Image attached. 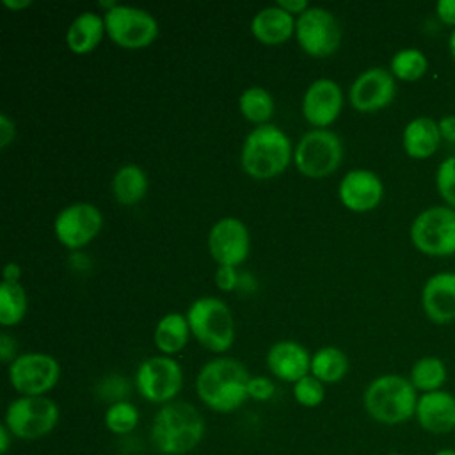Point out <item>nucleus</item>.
<instances>
[{"label": "nucleus", "mask_w": 455, "mask_h": 455, "mask_svg": "<svg viewBox=\"0 0 455 455\" xmlns=\"http://www.w3.org/2000/svg\"><path fill=\"white\" fill-rule=\"evenodd\" d=\"M14 139V123L7 114H0V148H7Z\"/></svg>", "instance_id": "obj_38"}, {"label": "nucleus", "mask_w": 455, "mask_h": 455, "mask_svg": "<svg viewBox=\"0 0 455 455\" xmlns=\"http://www.w3.org/2000/svg\"><path fill=\"white\" fill-rule=\"evenodd\" d=\"M441 140L439 124L430 117H416L409 121L402 135L405 153L416 160L430 158L439 149Z\"/></svg>", "instance_id": "obj_22"}, {"label": "nucleus", "mask_w": 455, "mask_h": 455, "mask_svg": "<svg viewBox=\"0 0 455 455\" xmlns=\"http://www.w3.org/2000/svg\"><path fill=\"white\" fill-rule=\"evenodd\" d=\"M439 124V132H441V137L448 142H455V116L453 114H448L444 117H441L437 121Z\"/></svg>", "instance_id": "obj_39"}, {"label": "nucleus", "mask_w": 455, "mask_h": 455, "mask_svg": "<svg viewBox=\"0 0 455 455\" xmlns=\"http://www.w3.org/2000/svg\"><path fill=\"white\" fill-rule=\"evenodd\" d=\"M421 306L434 323L455 320V272H439L428 277L421 290Z\"/></svg>", "instance_id": "obj_19"}, {"label": "nucleus", "mask_w": 455, "mask_h": 455, "mask_svg": "<svg viewBox=\"0 0 455 455\" xmlns=\"http://www.w3.org/2000/svg\"><path fill=\"white\" fill-rule=\"evenodd\" d=\"M204 430V419L192 403L169 402L153 418L151 443L162 455H187L199 446Z\"/></svg>", "instance_id": "obj_1"}, {"label": "nucleus", "mask_w": 455, "mask_h": 455, "mask_svg": "<svg viewBox=\"0 0 455 455\" xmlns=\"http://www.w3.org/2000/svg\"><path fill=\"white\" fill-rule=\"evenodd\" d=\"M396 92L395 76L384 68L363 71L350 85V105L359 112H375L387 107Z\"/></svg>", "instance_id": "obj_15"}, {"label": "nucleus", "mask_w": 455, "mask_h": 455, "mask_svg": "<svg viewBox=\"0 0 455 455\" xmlns=\"http://www.w3.org/2000/svg\"><path fill=\"white\" fill-rule=\"evenodd\" d=\"M103 226L101 212L91 203H75L59 212L53 222L57 240L68 249H80L96 238Z\"/></svg>", "instance_id": "obj_13"}, {"label": "nucleus", "mask_w": 455, "mask_h": 455, "mask_svg": "<svg viewBox=\"0 0 455 455\" xmlns=\"http://www.w3.org/2000/svg\"><path fill=\"white\" fill-rule=\"evenodd\" d=\"M103 421L108 432L116 435H126L139 425V409L126 400L110 403L105 411Z\"/></svg>", "instance_id": "obj_31"}, {"label": "nucleus", "mask_w": 455, "mask_h": 455, "mask_svg": "<svg viewBox=\"0 0 455 455\" xmlns=\"http://www.w3.org/2000/svg\"><path fill=\"white\" fill-rule=\"evenodd\" d=\"M293 398L304 407H318L325 398V384L309 373L293 384Z\"/></svg>", "instance_id": "obj_32"}, {"label": "nucleus", "mask_w": 455, "mask_h": 455, "mask_svg": "<svg viewBox=\"0 0 455 455\" xmlns=\"http://www.w3.org/2000/svg\"><path fill=\"white\" fill-rule=\"evenodd\" d=\"M27 313V293L20 283L2 281L0 284V323L9 327L23 320Z\"/></svg>", "instance_id": "obj_28"}, {"label": "nucleus", "mask_w": 455, "mask_h": 455, "mask_svg": "<svg viewBox=\"0 0 455 455\" xmlns=\"http://www.w3.org/2000/svg\"><path fill=\"white\" fill-rule=\"evenodd\" d=\"M435 14L441 23L455 28V0H439L435 5Z\"/></svg>", "instance_id": "obj_36"}, {"label": "nucleus", "mask_w": 455, "mask_h": 455, "mask_svg": "<svg viewBox=\"0 0 455 455\" xmlns=\"http://www.w3.org/2000/svg\"><path fill=\"white\" fill-rule=\"evenodd\" d=\"M98 5H100V7H105L107 11H110V9H114L116 5H119V4H116L114 0H100Z\"/></svg>", "instance_id": "obj_45"}, {"label": "nucleus", "mask_w": 455, "mask_h": 455, "mask_svg": "<svg viewBox=\"0 0 455 455\" xmlns=\"http://www.w3.org/2000/svg\"><path fill=\"white\" fill-rule=\"evenodd\" d=\"M343 107L341 87L331 78L315 80L304 92L302 114L304 117L318 128L332 124Z\"/></svg>", "instance_id": "obj_16"}, {"label": "nucleus", "mask_w": 455, "mask_h": 455, "mask_svg": "<svg viewBox=\"0 0 455 455\" xmlns=\"http://www.w3.org/2000/svg\"><path fill=\"white\" fill-rule=\"evenodd\" d=\"M20 274H21V270H20V265L18 263H7L5 267H4V281H9V283H18V279H20Z\"/></svg>", "instance_id": "obj_41"}, {"label": "nucleus", "mask_w": 455, "mask_h": 455, "mask_svg": "<svg viewBox=\"0 0 455 455\" xmlns=\"http://www.w3.org/2000/svg\"><path fill=\"white\" fill-rule=\"evenodd\" d=\"M291 158L288 135L268 123L254 128L245 137L240 155L243 171L256 180H268L281 174Z\"/></svg>", "instance_id": "obj_4"}, {"label": "nucleus", "mask_w": 455, "mask_h": 455, "mask_svg": "<svg viewBox=\"0 0 455 455\" xmlns=\"http://www.w3.org/2000/svg\"><path fill=\"white\" fill-rule=\"evenodd\" d=\"M188 334H190V327H188L187 316H183L181 313H167L156 323L155 345L162 354L171 355L185 348L188 341Z\"/></svg>", "instance_id": "obj_24"}, {"label": "nucleus", "mask_w": 455, "mask_h": 455, "mask_svg": "<svg viewBox=\"0 0 455 455\" xmlns=\"http://www.w3.org/2000/svg\"><path fill=\"white\" fill-rule=\"evenodd\" d=\"M348 371V359L345 352L336 347H323L311 355V375L323 384L341 380Z\"/></svg>", "instance_id": "obj_26"}, {"label": "nucleus", "mask_w": 455, "mask_h": 455, "mask_svg": "<svg viewBox=\"0 0 455 455\" xmlns=\"http://www.w3.org/2000/svg\"><path fill=\"white\" fill-rule=\"evenodd\" d=\"M435 187L446 206L455 210V155L444 158L437 165Z\"/></svg>", "instance_id": "obj_33"}, {"label": "nucleus", "mask_w": 455, "mask_h": 455, "mask_svg": "<svg viewBox=\"0 0 455 455\" xmlns=\"http://www.w3.org/2000/svg\"><path fill=\"white\" fill-rule=\"evenodd\" d=\"M252 36L268 46L281 44L295 32V20L290 12L281 9L277 4L261 9L251 21Z\"/></svg>", "instance_id": "obj_21"}, {"label": "nucleus", "mask_w": 455, "mask_h": 455, "mask_svg": "<svg viewBox=\"0 0 455 455\" xmlns=\"http://www.w3.org/2000/svg\"><path fill=\"white\" fill-rule=\"evenodd\" d=\"M338 196L345 208L363 213L373 210L380 203L384 185L375 172L368 169H354L343 176Z\"/></svg>", "instance_id": "obj_17"}, {"label": "nucleus", "mask_w": 455, "mask_h": 455, "mask_svg": "<svg viewBox=\"0 0 455 455\" xmlns=\"http://www.w3.org/2000/svg\"><path fill=\"white\" fill-rule=\"evenodd\" d=\"M411 242L427 256H453L455 210L446 204H435L419 212L411 224Z\"/></svg>", "instance_id": "obj_6"}, {"label": "nucleus", "mask_w": 455, "mask_h": 455, "mask_svg": "<svg viewBox=\"0 0 455 455\" xmlns=\"http://www.w3.org/2000/svg\"><path fill=\"white\" fill-rule=\"evenodd\" d=\"M418 391L409 379L395 373L373 379L364 393L363 405L371 419L382 425H402L414 418Z\"/></svg>", "instance_id": "obj_3"}, {"label": "nucleus", "mask_w": 455, "mask_h": 455, "mask_svg": "<svg viewBox=\"0 0 455 455\" xmlns=\"http://www.w3.org/2000/svg\"><path fill=\"white\" fill-rule=\"evenodd\" d=\"M2 4L9 9H14V11H20V9H25V7L32 5L30 0H2Z\"/></svg>", "instance_id": "obj_43"}, {"label": "nucleus", "mask_w": 455, "mask_h": 455, "mask_svg": "<svg viewBox=\"0 0 455 455\" xmlns=\"http://www.w3.org/2000/svg\"><path fill=\"white\" fill-rule=\"evenodd\" d=\"M11 437L12 434L9 432V428L5 425L0 427V453L5 455L9 451V446H11Z\"/></svg>", "instance_id": "obj_42"}, {"label": "nucleus", "mask_w": 455, "mask_h": 455, "mask_svg": "<svg viewBox=\"0 0 455 455\" xmlns=\"http://www.w3.org/2000/svg\"><path fill=\"white\" fill-rule=\"evenodd\" d=\"M187 320L196 339L212 352H226L235 339V322L228 304L217 297L196 299Z\"/></svg>", "instance_id": "obj_5"}, {"label": "nucleus", "mask_w": 455, "mask_h": 455, "mask_svg": "<svg viewBox=\"0 0 455 455\" xmlns=\"http://www.w3.org/2000/svg\"><path fill=\"white\" fill-rule=\"evenodd\" d=\"M428 69V60L425 53L418 48H403L391 57L389 71L393 76L403 82L419 80Z\"/></svg>", "instance_id": "obj_29"}, {"label": "nucleus", "mask_w": 455, "mask_h": 455, "mask_svg": "<svg viewBox=\"0 0 455 455\" xmlns=\"http://www.w3.org/2000/svg\"><path fill=\"white\" fill-rule=\"evenodd\" d=\"M434 455H455V448H441Z\"/></svg>", "instance_id": "obj_46"}, {"label": "nucleus", "mask_w": 455, "mask_h": 455, "mask_svg": "<svg viewBox=\"0 0 455 455\" xmlns=\"http://www.w3.org/2000/svg\"><path fill=\"white\" fill-rule=\"evenodd\" d=\"M112 192L121 204H137L144 199L148 192L146 172L135 164H126L119 167L112 180Z\"/></svg>", "instance_id": "obj_25"}, {"label": "nucleus", "mask_w": 455, "mask_h": 455, "mask_svg": "<svg viewBox=\"0 0 455 455\" xmlns=\"http://www.w3.org/2000/svg\"><path fill=\"white\" fill-rule=\"evenodd\" d=\"M418 425L434 435H444L455 430V396L444 389L423 393L418 398Z\"/></svg>", "instance_id": "obj_18"}, {"label": "nucleus", "mask_w": 455, "mask_h": 455, "mask_svg": "<svg viewBox=\"0 0 455 455\" xmlns=\"http://www.w3.org/2000/svg\"><path fill=\"white\" fill-rule=\"evenodd\" d=\"M343 160V146L339 137L325 128H316L302 135L293 162L304 176L323 178L332 174Z\"/></svg>", "instance_id": "obj_8"}, {"label": "nucleus", "mask_w": 455, "mask_h": 455, "mask_svg": "<svg viewBox=\"0 0 455 455\" xmlns=\"http://www.w3.org/2000/svg\"><path fill=\"white\" fill-rule=\"evenodd\" d=\"M238 275L235 267H228V265H219L217 272H215V283L220 290L224 291H231L236 286Z\"/></svg>", "instance_id": "obj_35"}, {"label": "nucleus", "mask_w": 455, "mask_h": 455, "mask_svg": "<svg viewBox=\"0 0 455 455\" xmlns=\"http://www.w3.org/2000/svg\"><path fill=\"white\" fill-rule=\"evenodd\" d=\"M105 34V21L96 12H82L78 14L66 32V44L75 53H89L92 52Z\"/></svg>", "instance_id": "obj_23"}, {"label": "nucleus", "mask_w": 455, "mask_h": 455, "mask_svg": "<svg viewBox=\"0 0 455 455\" xmlns=\"http://www.w3.org/2000/svg\"><path fill=\"white\" fill-rule=\"evenodd\" d=\"M295 36L300 48L316 59L332 55L341 43L338 20L322 7H309L295 20Z\"/></svg>", "instance_id": "obj_12"}, {"label": "nucleus", "mask_w": 455, "mask_h": 455, "mask_svg": "<svg viewBox=\"0 0 455 455\" xmlns=\"http://www.w3.org/2000/svg\"><path fill=\"white\" fill-rule=\"evenodd\" d=\"M387 455H402V453H396V451H391V453H387Z\"/></svg>", "instance_id": "obj_47"}, {"label": "nucleus", "mask_w": 455, "mask_h": 455, "mask_svg": "<svg viewBox=\"0 0 455 455\" xmlns=\"http://www.w3.org/2000/svg\"><path fill=\"white\" fill-rule=\"evenodd\" d=\"M240 112L245 119L256 124H267L274 112V100L263 87H249L242 92L238 100Z\"/></svg>", "instance_id": "obj_30"}, {"label": "nucleus", "mask_w": 455, "mask_h": 455, "mask_svg": "<svg viewBox=\"0 0 455 455\" xmlns=\"http://www.w3.org/2000/svg\"><path fill=\"white\" fill-rule=\"evenodd\" d=\"M135 386L140 396L151 403L174 402L183 387L181 366L171 355L148 357L137 368Z\"/></svg>", "instance_id": "obj_10"}, {"label": "nucleus", "mask_w": 455, "mask_h": 455, "mask_svg": "<svg viewBox=\"0 0 455 455\" xmlns=\"http://www.w3.org/2000/svg\"><path fill=\"white\" fill-rule=\"evenodd\" d=\"M59 423V405L46 396H20L7 405L4 425L12 437L36 441L48 435Z\"/></svg>", "instance_id": "obj_7"}, {"label": "nucleus", "mask_w": 455, "mask_h": 455, "mask_svg": "<svg viewBox=\"0 0 455 455\" xmlns=\"http://www.w3.org/2000/svg\"><path fill=\"white\" fill-rule=\"evenodd\" d=\"M16 341L11 334L2 332L0 334V359L2 363H12L16 359Z\"/></svg>", "instance_id": "obj_37"}, {"label": "nucleus", "mask_w": 455, "mask_h": 455, "mask_svg": "<svg viewBox=\"0 0 455 455\" xmlns=\"http://www.w3.org/2000/svg\"><path fill=\"white\" fill-rule=\"evenodd\" d=\"M448 50H450V55H451L453 60H455V28L450 32V37H448Z\"/></svg>", "instance_id": "obj_44"}, {"label": "nucleus", "mask_w": 455, "mask_h": 455, "mask_svg": "<svg viewBox=\"0 0 455 455\" xmlns=\"http://www.w3.org/2000/svg\"><path fill=\"white\" fill-rule=\"evenodd\" d=\"M274 391H275V386L270 379L267 377H251L249 384H247V395L249 398H254L258 402H265L268 398L274 396Z\"/></svg>", "instance_id": "obj_34"}, {"label": "nucleus", "mask_w": 455, "mask_h": 455, "mask_svg": "<svg viewBox=\"0 0 455 455\" xmlns=\"http://www.w3.org/2000/svg\"><path fill=\"white\" fill-rule=\"evenodd\" d=\"M251 375L247 368L233 357H215L197 373L196 391L201 402L215 412H233L247 398Z\"/></svg>", "instance_id": "obj_2"}, {"label": "nucleus", "mask_w": 455, "mask_h": 455, "mask_svg": "<svg viewBox=\"0 0 455 455\" xmlns=\"http://www.w3.org/2000/svg\"><path fill=\"white\" fill-rule=\"evenodd\" d=\"M267 366L281 380L297 382L311 371V355L297 341L284 339L270 347L267 354Z\"/></svg>", "instance_id": "obj_20"}, {"label": "nucleus", "mask_w": 455, "mask_h": 455, "mask_svg": "<svg viewBox=\"0 0 455 455\" xmlns=\"http://www.w3.org/2000/svg\"><path fill=\"white\" fill-rule=\"evenodd\" d=\"M9 382L21 396H44L52 391L60 377L57 359L43 352L18 355L9 364Z\"/></svg>", "instance_id": "obj_11"}, {"label": "nucleus", "mask_w": 455, "mask_h": 455, "mask_svg": "<svg viewBox=\"0 0 455 455\" xmlns=\"http://www.w3.org/2000/svg\"><path fill=\"white\" fill-rule=\"evenodd\" d=\"M277 5H279L281 9H284L286 12H290L291 16H293V14H299V16H300L304 11L309 9V5H307L306 0H277Z\"/></svg>", "instance_id": "obj_40"}, {"label": "nucleus", "mask_w": 455, "mask_h": 455, "mask_svg": "<svg viewBox=\"0 0 455 455\" xmlns=\"http://www.w3.org/2000/svg\"><path fill=\"white\" fill-rule=\"evenodd\" d=\"M107 36L121 48L139 50L149 46L158 36V23L144 9L116 5L103 14Z\"/></svg>", "instance_id": "obj_9"}, {"label": "nucleus", "mask_w": 455, "mask_h": 455, "mask_svg": "<svg viewBox=\"0 0 455 455\" xmlns=\"http://www.w3.org/2000/svg\"><path fill=\"white\" fill-rule=\"evenodd\" d=\"M448 379V371L444 363L439 357L427 355L418 359L412 368H411V384L414 386L416 391L423 393H432L443 389L444 382Z\"/></svg>", "instance_id": "obj_27"}, {"label": "nucleus", "mask_w": 455, "mask_h": 455, "mask_svg": "<svg viewBox=\"0 0 455 455\" xmlns=\"http://www.w3.org/2000/svg\"><path fill=\"white\" fill-rule=\"evenodd\" d=\"M249 247V231L240 219L224 217L208 233V251L219 265H240L247 258Z\"/></svg>", "instance_id": "obj_14"}]
</instances>
